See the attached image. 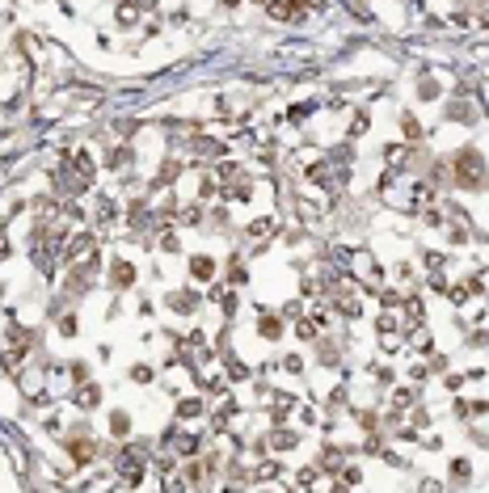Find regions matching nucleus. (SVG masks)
I'll return each mask as SVG.
<instances>
[{
	"mask_svg": "<svg viewBox=\"0 0 489 493\" xmlns=\"http://www.w3.org/2000/svg\"><path fill=\"white\" fill-rule=\"evenodd\" d=\"M211 270H215V266H211V262H207V257H194V274H198V278H207V274H211Z\"/></svg>",
	"mask_w": 489,
	"mask_h": 493,
	"instance_id": "obj_2",
	"label": "nucleus"
},
{
	"mask_svg": "<svg viewBox=\"0 0 489 493\" xmlns=\"http://www.w3.org/2000/svg\"><path fill=\"white\" fill-rule=\"evenodd\" d=\"M460 177L464 181H481V173H476V152H460Z\"/></svg>",
	"mask_w": 489,
	"mask_h": 493,
	"instance_id": "obj_1",
	"label": "nucleus"
}]
</instances>
